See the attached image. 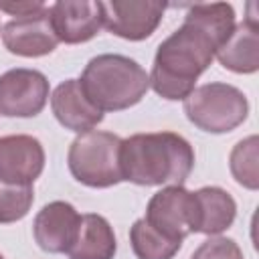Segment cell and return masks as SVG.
<instances>
[{"label": "cell", "instance_id": "6da1fadb", "mask_svg": "<svg viewBox=\"0 0 259 259\" xmlns=\"http://www.w3.org/2000/svg\"><path fill=\"white\" fill-rule=\"evenodd\" d=\"M235 28V10L227 2L192 4L178 26L154 55L150 87L168 101H184L208 69L217 51Z\"/></svg>", "mask_w": 259, "mask_h": 259}, {"label": "cell", "instance_id": "7a4b0ae2", "mask_svg": "<svg viewBox=\"0 0 259 259\" xmlns=\"http://www.w3.org/2000/svg\"><path fill=\"white\" fill-rule=\"evenodd\" d=\"M121 178L138 186L184 184L194 168V150L174 132L134 134L121 140Z\"/></svg>", "mask_w": 259, "mask_h": 259}, {"label": "cell", "instance_id": "3957f363", "mask_svg": "<svg viewBox=\"0 0 259 259\" xmlns=\"http://www.w3.org/2000/svg\"><path fill=\"white\" fill-rule=\"evenodd\" d=\"M79 83L101 113L127 109L140 103L150 89L146 69L138 61L115 53L93 57L85 65Z\"/></svg>", "mask_w": 259, "mask_h": 259}, {"label": "cell", "instance_id": "277c9868", "mask_svg": "<svg viewBox=\"0 0 259 259\" xmlns=\"http://www.w3.org/2000/svg\"><path fill=\"white\" fill-rule=\"evenodd\" d=\"M119 148L121 138L111 132L91 130L79 134L69 146V172L77 182L89 188L115 186L123 180L119 168Z\"/></svg>", "mask_w": 259, "mask_h": 259}, {"label": "cell", "instance_id": "5b68a950", "mask_svg": "<svg viewBox=\"0 0 259 259\" xmlns=\"http://www.w3.org/2000/svg\"><path fill=\"white\" fill-rule=\"evenodd\" d=\"M182 107L188 121L208 134L233 132L249 115V101L245 93L235 85L217 81L194 87Z\"/></svg>", "mask_w": 259, "mask_h": 259}, {"label": "cell", "instance_id": "8992f818", "mask_svg": "<svg viewBox=\"0 0 259 259\" xmlns=\"http://www.w3.org/2000/svg\"><path fill=\"white\" fill-rule=\"evenodd\" d=\"M144 221L166 239L182 243L194 233V194L182 184L158 190L146 206Z\"/></svg>", "mask_w": 259, "mask_h": 259}, {"label": "cell", "instance_id": "52a82bcc", "mask_svg": "<svg viewBox=\"0 0 259 259\" xmlns=\"http://www.w3.org/2000/svg\"><path fill=\"white\" fill-rule=\"evenodd\" d=\"M49 101V79L36 69H10L0 75V115L34 117Z\"/></svg>", "mask_w": 259, "mask_h": 259}, {"label": "cell", "instance_id": "ba28073f", "mask_svg": "<svg viewBox=\"0 0 259 259\" xmlns=\"http://www.w3.org/2000/svg\"><path fill=\"white\" fill-rule=\"evenodd\" d=\"M166 12L164 2L150 0H113L101 2L103 26L125 40H144L154 34Z\"/></svg>", "mask_w": 259, "mask_h": 259}, {"label": "cell", "instance_id": "9c48e42d", "mask_svg": "<svg viewBox=\"0 0 259 259\" xmlns=\"http://www.w3.org/2000/svg\"><path fill=\"white\" fill-rule=\"evenodd\" d=\"M2 42L8 53L18 57H45L51 55L59 38L51 26L49 6L36 14L12 18L2 26Z\"/></svg>", "mask_w": 259, "mask_h": 259}, {"label": "cell", "instance_id": "30bf717a", "mask_svg": "<svg viewBox=\"0 0 259 259\" xmlns=\"http://www.w3.org/2000/svg\"><path fill=\"white\" fill-rule=\"evenodd\" d=\"M51 26L59 42L79 45L91 40L103 26L101 2L61 0L49 6Z\"/></svg>", "mask_w": 259, "mask_h": 259}, {"label": "cell", "instance_id": "8fae6325", "mask_svg": "<svg viewBox=\"0 0 259 259\" xmlns=\"http://www.w3.org/2000/svg\"><path fill=\"white\" fill-rule=\"evenodd\" d=\"M81 214L65 200L45 204L32 223V235L38 247L47 253H67L79 233Z\"/></svg>", "mask_w": 259, "mask_h": 259}, {"label": "cell", "instance_id": "7c38bea8", "mask_svg": "<svg viewBox=\"0 0 259 259\" xmlns=\"http://www.w3.org/2000/svg\"><path fill=\"white\" fill-rule=\"evenodd\" d=\"M45 168L42 144L26 134L0 138V180L32 184Z\"/></svg>", "mask_w": 259, "mask_h": 259}, {"label": "cell", "instance_id": "4fadbf2b", "mask_svg": "<svg viewBox=\"0 0 259 259\" xmlns=\"http://www.w3.org/2000/svg\"><path fill=\"white\" fill-rule=\"evenodd\" d=\"M51 109L57 121L75 134H85L103 121V113L87 99L79 79L59 83L51 95Z\"/></svg>", "mask_w": 259, "mask_h": 259}, {"label": "cell", "instance_id": "5bb4252c", "mask_svg": "<svg viewBox=\"0 0 259 259\" xmlns=\"http://www.w3.org/2000/svg\"><path fill=\"white\" fill-rule=\"evenodd\" d=\"M214 59L233 73H255L259 69V20L249 14L241 24H235L231 36L217 51Z\"/></svg>", "mask_w": 259, "mask_h": 259}, {"label": "cell", "instance_id": "9a60e30c", "mask_svg": "<svg viewBox=\"0 0 259 259\" xmlns=\"http://www.w3.org/2000/svg\"><path fill=\"white\" fill-rule=\"evenodd\" d=\"M194 194V233L217 237L227 231L237 214L235 198L219 186H202Z\"/></svg>", "mask_w": 259, "mask_h": 259}, {"label": "cell", "instance_id": "2e32d148", "mask_svg": "<svg viewBox=\"0 0 259 259\" xmlns=\"http://www.w3.org/2000/svg\"><path fill=\"white\" fill-rule=\"evenodd\" d=\"M117 241L105 217L87 212L81 214V225L73 247L67 251L69 259H113Z\"/></svg>", "mask_w": 259, "mask_h": 259}, {"label": "cell", "instance_id": "e0dca14e", "mask_svg": "<svg viewBox=\"0 0 259 259\" xmlns=\"http://www.w3.org/2000/svg\"><path fill=\"white\" fill-rule=\"evenodd\" d=\"M130 243L138 259H172L182 243L170 241L152 229L144 219H138L130 229Z\"/></svg>", "mask_w": 259, "mask_h": 259}, {"label": "cell", "instance_id": "ac0fdd59", "mask_svg": "<svg viewBox=\"0 0 259 259\" xmlns=\"http://www.w3.org/2000/svg\"><path fill=\"white\" fill-rule=\"evenodd\" d=\"M257 146H259V140L257 136H249L245 140H241L231 156H229V168H231V174L233 178L249 188V190H257L259 188V172H257Z\"/></svg>", "mask_w": 259, "mask_h": 259}, {"label": "cell", "instance_id": "d6986e66", "mask_svg": "<svg viewBox=\"0 0 259 259\" xmlns=\"http://www.w3.org/2000/svg\"><path fill=\"white\" fill-rule=\"evenodd\" d=\"M32 184H12L0 180V223H16L24 219L32 206Z\"/></svg>", "mask_w": 259, "mask_h": 259}, {"label": "cell", "instance_id": "ffe728a7", "mask_svg": "<svg viewBox=\"0 0 259 259\" xmlns=\"http://www.w3.org/2000/svg\"><path fill=\"white\" fill-rule=\"evenodd\" d=\"M190 259H243V251L229 237H210L194 249Z\"/></svg>", "mask_w": 259, "mask_h": 259}, {"label": "cell", "instance_id": "44dd1931", "mask_svg": "<svg viewBox=\"0 0 259 259\" xmlns=\"http://www.w3.org/2000/svg\"><path fill=\"white\" fill-rule=\"evenodd\" d=\"M42 8H47L45 2H16V4H0V12H8L10 16L22 18V16H30L40 12Z\"/></svg>", "mask_w": 259, "mask_h": 259}, {"label": "cell", "instance_id": "7402d4cb", "mask_svg": "<svg viewBox=\"0 0 259 259\" xmlns=\"http://www.w3.org/2000/svg\"><path fill=\"white\" fill-rule=\"evenodd\" d=\"M0 259H4V257H2V255H0Z\"/></svg>", "mask_w": 259, "mask_h": 259}]
</instances>
